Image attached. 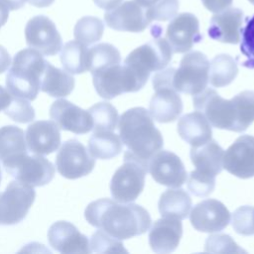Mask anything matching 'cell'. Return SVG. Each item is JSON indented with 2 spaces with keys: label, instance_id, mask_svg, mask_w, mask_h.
Returning a JSON list of instances; mask_svg holds the SVG:
<instances>
[{
  "label": "cell",
  "instance_id": "681fc988",
  "mask_svg": "<svg viewBox=\"0 0 254 254\" xmlns=\"http://www.w3.org/2000/svg\"><path fill=\"white\" fill-rule=\"evenodd\" d=\"M1 180H2V172H1V167H0V183H1Z\"/></svg>",
  "mask_w": 254,
  "mask_h": 254
},
{
  "label": "cell",
  "instance_id": "f907efd6",
  "mask_svg": "<svg viewBox=\"0 0 254 254\" xmlns=\"http://www.w3.org/2000/svg\"><path fill=\"white\" fill-rule=\"evenodd\" d=\"M248 1H249L251 4H253V5H254V0H248Z\"/></svg>",
  "mask_w": 254,
  "mask_h": 254
},
{
  "label": "cell",
  "instance_id": "c3c4849f",
  "mask_svg": "<svg viewBox=\"0 0 254 254\" xmlns=\"http://www.w3.org/2000/svg\"><path fill=\"white\" fill-rule=\"evenodd\" d=\"M137 4H139L141 7H143L144 9H148L151 6H153L154 4H156L159 0H134Z\"/></svg>",
  "mask_w": 254,
  "mask_h": 254
},
{
  "label": "cell",
  "instance_id": "cb8c5ba5",
  "mask_svg": "<svg viewBox=\"0 0 254 254\" xmlns=\"http://www.w3.org/2000/svg\"><path fill=\"white\" fill-rule=\"evenodd\" d=\"M223 155L224 150L212 139L202 145L191 147L190 160L195 167L194 172L215 179L223 169Z\"/></svg>",
  "mask_w": 254,
  "mask_h": 254
},
{
  "label": "cell",
  "instance_id": "74e56055",
  "mask_svg": "<svg viewBox=\"0 0 254 254\" xmlns=\"http://www.w3.org/2000/svg\"><path fill=\"white\" fill-rule=\"evenodd\" d=\"M232 226L238 234H254V207L249 205L238 207L232 214Z\"/></svg>",
  "mask_w": 254,
  "mask_h": 254
},
{
  "label": "cell",
  "instance_id": "7c38bea8",
  "mask_svg": "<svg viewBox=\"0 0 254 254\" xmlns=\"http://www.w3.org/2000/svg\"><path fill=\"white\" fill-rule=\"evenodd\" d=\"M27 45L44 56L57 55L63 47L62 37L55 23L44 15L30 19L25 27Z\"/></svg>",
  "mask_w": 254,
  "mask_h": 254
},
{
  "label": "cell",
  "instance_id": "277c9868",
  "mask_svg": "<svg viewBox=\"0 0 254 254\" xmlns=\"http://www.w3.org/2000/svg\"><path fill=\"white\" fill-rule=\"evenodd\" d=\"M46 63L42 54L32 48L19 51L6 75L8 91L17 97L36 99Z\"/></svg>",
  "mask_w": 254,
  "mask_h": 254
},
{
  "label": "cell",
  "instance_id": "9a60e30c",
  "mask_svg": "<svg viewBox=\"0 0 254 254\" xmlns=\"http://www.w3.org/2000/svg\"><path fill=\"white\" fill-rule=\"evenodd\" d=\"M50 117L60 129L74 134H86L93 128V121L88 110H84L64 98L52 103Z\"/></svg>",
  "mask_w": 254,
  "mask_h": 254
},
{
  "label": "cell",
  "instance_id": "836d02e7",
  "mask_svg": "<svg viewBox=\"0 0 254 254\" xmlns=\"http://www.w3.org/2000/svg\"><path fill=\"white\" fill-rule=\"evenodd\" d=\"M93 121V131H113L119 116L116 108L108 102H98L88 109Z\"/></svg>",
  "mask_w": 254,
  "mask_h": 254
},
{
  "label": "cell",
  "instance_id": "2e32d148",
  "mask_svg": "<svg viewBox=\"0 0 254 254\" xmlns=\"http://www.w3.org/2000/svg\"><path fill=\"white\" fill-rule=\"evenodd\" d=\"M223 168L240 178L254 177V136L241 135L223 155Z\"/></svg>",
  "mask_w": 254,
  "mask_h": 254
},
{
  "label": "cell",
  "instance_id": "ffe728a7",
  "mask_svg": "<svg viewBox=\"0 0 254 254\" xmlns=\"http://www.w3.org/2000/svg\"><path fill=\"white\" fill-rule=\"evenodd\" d=\"M28 150L33 154L49 155L61 145V132L53 120H38L31 123L25 133Z\"/></svg>",
  "mask_w": 254,
  "mask_h": 254
},
{
  "label": "cell",
  "instance_id": "3957f363",
  "mask_svg": "<svg viewBox=\"0 0 254 254\" xmlns=\"http://www.w3.org/2000/svg\"><path fill=\"white\" fill-rule=\"evenodd\" d=\"M119 137L127 147L126 153L149 163L151 157L160 151L164 140L144 107H133L125 111L118 120Z\"/></svg>",
  "mask_w": 254,
  "mask_h": 254
},
{
  "label": "cell",
  "instance_id": "52a82bcc",
  "mask_svg": "<svg viewBox=\"0 0 254 254\" xmlns=\"http://www.w3.org/2000/svg\"><path fill=\"white\" fill-rule=\"evenodd\" d=\"M209 62L198 51L187 53L181 60L179 68L173 74V87L178 92L195 95L206 88Z\"/></svg>",
  "mask_w": 254,
  "mask_h": 254
},
{
  "label": "cell",
  "instance_id": "30bf717a",
  "mask_svg": "<svg viewBox=\"0 0 254 254\" xmlns=\"http://www.w3.org/2000/svg\"><path fill=\"white\" fill-rule=\"evenodd\" d=\"M94 166L95 158L76 139L64 142L56 156L58 172L68 180H75L88 175L92 172Z\"/></svg>",
  "mask_w": 254,
  "mask_h": 254
},
{
  "label": "cell",
  "instance_id": "5b68a950",
  "mask_svg": "<svg viewBox=\"0 0 254 254\" xmlns=\"http://www.w3.org/2000/svg\"><path fill=\"white\" fill-rule=\"evenodd\" d=\"M172 49L166 39L155 38L133 50L125 59L126 65L143 87L151 72L164 69L172 60Z\"/></svg>",
  "mask_w": 254,
  "mask_h": 254
},
{
  "label": "cell",
  "instance_id": "e575fe53",
  "mask_svg": "<svg viewBox=\"0 0 254 254\" xmlns=\"http://www.w3.org/2000/svg\"><path fill=\"white\" fill-rule=\"evenodd\" d=\"M3 111L8 117L18 123H28L35 118V110L28 99L14 95H12L10 103Z\"/></svg>",
  "mask_w": 254,
  "mask_h": 254
},
{
  "label": "cell",
  "instance_id": "7bdbcfd3",
  "mask_svg": "<svg viewBox=\"0 0 254 254\" xmlns=\"http://www.w3.org/2000/svg\"><path fill=\"white\" fill-rule=\"evenodd\" d=\"M11 64V57L7 50L0 45V73L6 71Z\"/></svg>",
  "mask_w": 254,
  "mask_h": 254
},
{
  "label": "cell",
  "instance_id": "4dcf8cb0",
  "mask_svg": "<svg viewBox=\"0 0 254 254\" xmlns=\"http://www.w3.org/2000/svg\"><path fill=\"white\" fill-rule=\"evenodd\" d=\"M237 73V64L229 55H217L209 63L208 81L214 87L228 85L235 79Z\"/></svg>",
  "mask_w": 254,
  "mask_h": 254
},
{
  "label": "cell",
  "instance_id": "9c48e42d",
  "mask_svg": "<svg viewBox=\"0 0 254 254\" xmlns=\"http://www.w3.org/2000/svg\"><path fill=\"white\" fill-rule=\"evenodd\" d=\"M91 74L96 92L105 99H112L125 92H136L142 88L134 74L124 64L111 65Z\"/></svg>",
  "mask_w": 254,
  "mask_h": 254
},
{
  "label": "cell",
  "instance_id": "83f0119b",
  "mask_svg": "<svg viewBox=\"0 0 254 254\" xmlns=\"http://www.w3.org/2000/svg\"><path fill=\"white\" fill-rule=\"evenodd\" d=\"M158 207L163 217L183 220L190 214L191 198L185 190L170 188L161 194Z\"/></svg>",
  "mask_w": 254,
  "mask_h": 254
},
{
  "label": "cell",
  "instance_id": "7402d4cb",
  "mask_svg": "<svg viewBox=\"0 0 254 254\" xmlns=\"http://www.w3.org/2000/svg\"><path fill=\"white\" fill-rule=\"evenodd\" d=\"M149 113L153 119L160 123L173 122L179 118L183 111V102L179 92L169 85L154 88Z\"/></svg>",
  "mask_w": 254,
  "mask_h": 254
},
{
  "label": "cell",
  "instance_id": "e0dca14e",
  "mask_svg": "<svg viewBox=\"0 0 254 254\" xmlns=\"http://www.w3.org/2000/svg\"><path fill=\"white\" fill-rule=\"evenodd\" d=\"M191 225L200 232H218L230 222V212L219 200L208 198L195 204L190 213Z\"/></svg>",
  "mask_w": 254,
  "mask_h": 254
},
{
  "label": "cell",
  "instance_id": "ba28073f",
  "mask_svg": "<svg viewBox=\"0 0 254 254\" xmlns=\"http://www.w3.org/2000/svg\"><path fill=\"white\" fill-rule=\"evenodd\" d=\"M34 187L12 181L0 192V225H14L21 222L34 203Z\"/></svg>",
  "mask_w": 254,
  "mask_h": 254
},
{
  "label": "cell",
  "instance_id": "8992f818",
  "mask_svg": "<svg viewBox=\"0 0 254 254\" xmlns=\"http://www.w3.org/2000/svg\"><path fill=\"white\" fill-rule=\"evenodd\" d=\"M148 163L124 153V163L114 173L110 182L112 197L118 202H132L142 192Z\"/></svg>",
  "mask_w": 254,
  "mask_h": 254
},
{
  "label": "cell",
  "instance_id": "f35d334b",
  "mask_svg": "<svg viewBox=\"0 0 254 254\" xmlns=\"http://www.w3.org/2000/svg\"><path fill=\"white\" fill-rule=\"evenodd\" d=\"M179 11V0H159L146 9V15L151 23L154 20L168 21L176 17Z\"/></svg>",
  "mask_w": 254,
  "mask_h": 254
},
{
  "label": "cell",
  "instance_id": "1f68e13d",
  "mask_svg": "<svg viewBox=\"0 0 254 254\" xmlns=\"http://www.w3.org/2000/svg\"><path fill=\"white\" fill-rule=\"evenodd\" d=\"M120 63V53L111 44L101 43L88 49V70L91 73Z\"/></svg>",
  "mask_w": 254,
  "mask_h": 254
},
{
  "label": "cell",
  "instance_id": "60d3db41",
  "mask_svg": "<svg viewBox=\"0 0 254 254\" xmlns=\"http://www.w3.org/2000/svg\"><path fill=\"white\" fill-rule=\"evenodd\" d=\"M215 187V179L208 178L195 173L190 172L188 180L189 190L196 196H207L209 195Z\"/></svg>",
  "mask_w": 254,
  "mask_h": 254
},
{
  "label": "cell",
  "instance_id": "7dc6e473",
  "mask_svg": "<svg viewBox=\"0 0 254 254\" xmlns=\"http://www.w3.org/2000/svg\"><path fill=\"white\" fill-rule=\"evenodd\" d=\"M9 9L0 2V28L7 22L9 17Z\"/></svg>",
  "mask_w": 254,
  "mask_h": 254
},
{
  "label": "cell",
  "instance_id": "44dd1931",
  "mask_svg": "<svg viewBox=\"0 0 254 254\" xmlns=\"http://www.w3.org/2000/svg\"><path fill=\"white\" fill-rule=\"evenodd\" d=\"M243 12L238 8H226L216 12L210 20L208 36L218 42L238 44L241 38Z\"/></svg>",
  "mask_w": 254,
  "mask_h": 254
},
{
  "label": "cell",
  "instance_id": "8d00e7d4",
  "mask_svg": "<svg viewBox=\"0 0 254 254\" xmlns=\"http://www.w3.org/2000/svg\"><path fill=\"white\" fill-rule=\"evenodd\" d=\"M204 251L209 253H246L226 234H214L207 237Z\"/></svg>",
  "mask_w": 254,
  "mask_h": 254
},
{
  "label": "cell",
  "instance_id": "484cf974",
  "mask_svg": "<svg viewBox=\"0 0 254 254\" xmlns=\"http://www.w3.org/2000/svg\"><path fill=\"white\" fill-rule=\"evenodd\" d=\"M28 154L24 131L15 125L0 128V161L5 168L17 159Z\"/></svg>",
  "mask_w": 254,
  "mask_h": 254
},
{
  "label": "cell",
  "instance_id": "d6a6232c",
  "mask_svg": "<svg viewBox=\"0 0 254 254\" xmlns=\"http://www.w3.org/2000/svg\"><path fill=\"white\" fill-rule=\"evenodd\" d=\"M104 32L103 22L93 16H85L80 18L73 30V35L76 41L84 44L85 46L92 45L98 42Z\"/></svg>",
  "mask_w": 254,
  "mask_h": 254
},
{
  "label": "cell",
  "instance_id": "4316f807",
  "mask_svg": "<svg viewBox=\"0 0 254 254\" xmlns=\"http://www.w3.org/2000/svg\"><path fill=\"white\" fill-rule=\"evenodd\" d=\"M74 88V78L66 70L54 66L47 61L42 77L40 90L52 97H65Z\"/></svg>",
  "mask_w": 254,
  "mask_h": 254
},
{
  "label": "cell",
  "instance_id": "4fadbf2b",
  "mask_svg": "<svg viewBox=\"0 0 254 254\" xmlns=\"http://www.w3.org/2000/svg\"><path fill=\"white\" fill-rule=\"evenodd\" d=\"M148 171L158 184L169 188H181L188 179L181 159L167 150H160L151 157Z\"/></svg>",
  "mask_w": 254,
  "mask_h": 254
},
{
  "label": "cell",
  "instance_id": "ac0fdd59",
  "mask_svg": "<svg viewBox=\"0 0 254 254\" xmlns=\"http://www.w3.org/2000/svg\"><path fill=\"white\" fill-rule=\"evenodd\" d=\"M104 20L106 25L113 30L133 33L144 31L150 24L146 9L134 0L125 1L108 10L104 15Z\"/></svg>",
  "mask_w": 254,
  "mask_h": 254
},
{
  "label": "cell",
  "instance_id": "d4e9b609",
  "mask_svg": "<svg viewBox=\"0 0 254 254\" xmlns=\"http://www.w3.org/2000/svg\"><path fill=\"white\" fill-rule=\"evenodd\" d=\"M178 133L181 138L191 147L202 145L211 140V125L205 116L194 111L188 113L180 118L178 122Z\"/></svg>",
  "mask_w": 254,
  "mask_h": 254
},
{
  "label": "cell",
  "instance_id": "7a4b0ae2",
  "mask_svg": "<svg viewBox=\"0 0 254 254\" xmlns=\"http://www.w3.org/2000/svg\"><path fill=\"white\" fill-rule=\"evenodd\" d=\"M192 102L210 125L218 129L243 132L254 122L252 90H244L231 99H224L214 89L204 88L193 96Z\"/></svg>",
  "mask_w": 254,
  "mask_h": 254
},
{
  "label": "cell",
  "instance_id": "f546056e",
  "mask_svg": "<svg viewBox=\"0 0 254 254\" xmlns=\"http://www.w3.org/2000/svg\"><path fill=\"white\" fill-rule=\"evenodd\" d=\"M61 62L64 68L71 74H79L88 70L87 46L78 41H69L62 47Z\"/></svg>",
  "mask_w": 254,
  "mask_h": 254
},
{
  "label": "cell",
  "instance_id": "d6986e66",
  "mask_svg": "<svg viewBox=\"0 0 254 254\" xmlns=\"http://www.w3.org/2000/svg\"><path fill=\"white\" fill-rule=\"evenodd\" d=\"M48 241L53 249L60 253H89V241L71 222L60 220L48 230Z\"/></svg>",
  "mask_w": 254,
  "mask_h": 254
},
{
  "label": "cell",
  "instance_id": "5bb4252c",
  "mask_svg": "<svg viewBox=\"0 0 254 254\" xmlns=\"http://www.w3.org/2000/svg\"><path fill=\"white\" fill-rule=\"evenodd\" d=\"M166 40L173 53H187L202 40L197 18L191 13H182L173 18L166 31Z\"/></svg>",
  "mask_w": 254,
  "mask_h": 254
},
{
  "label": "cell",
  "instance_id": "8fae6325",
  "mask_svg": "<svg viewBox=\"0 0 254 254\" xmlns=\"http://www.w3.org/2000/svg\"><path fill=\"white\" fill-rule=\"evenodd\" d=\"M5 171L15 180L32 187H43L52 182L56 169L42 155L26 154L17 159Z\"/></svg>",
  "mask_w": 254,
  "mask_h": 254
},
{
  "label": "cell",
  "instance_id": "603a6c76",
  "mask_svg": "<svg viewBox=\"0 0 254 254\" xmlns=\"http://www.w3.org/2000/svg\"><path fill=\"white\" fill-rule=\"evenodd\" d=\"M182 234L183 226L180 219L163 217L151 227L149 243L156 253H171L178 247Z\"/></svg>",
  "mask_w": 254,
  "mask_h": 254
},
{
  "label": "cell",
  "instance_id": "bcb514c9",
  "mask_svg": "<svg viewBox=\"0 0 254 254\" xmlns=\"http://www.w3.org/2000/svg\"><path fill=\"white\" fill-rule=\"evenodd\" d=\"M2 4H4L9 10H17L22 8L27 0H0Z\"/></svg>",
  "mask_w": 254,
  "mask_h": 254
},
{
  "label": "cell",
  "instance_id": "ee69618b",
  "mask_svg": "<svg viewBox=\"0 0 254 254\" xmlns=\"http://www.w3.org/2000/svg\"><path fill=\"white\" fill-rule=\"evenodd\" d=\"M123 0H93L95 5L104 10H111L118 6Z\"/></svg>",
  "mask_w": 254,
  "mask_h": 254
},
{
  "label": "cell",
  "instance_id": "ab89813d",
  "mask_svg": "<svg viewBox=\"0 0 254 254\" xmlns=\"http://www.w3.org/2000/svg\"><path fill=\"white\" fill-rule=\"evenodd\" d=\"M240 51L247 58L242 64L245 67L254 68V16L248 19L245 27L241 30Z\"/></svg>",
  "mask_w": 254,
  "mask_h": 254
},
{
  "label": "cell",
  "instance_id": "b9f144b4",
  "mask_svg": "<svg viewBox=\"0 0 254 254\" xmlns=\"http://www.w3.org/2000/svg\"><path fill=\"white\" fill-rule=\"evenodd\" d=\"M233 0H201L203 6L210 12L216 13L228 8Z\"/></svg>",
  "mask_w": 254,
  "mask_h": 254
},
{
  "label": "cell",
  "instance_id": "f1b7e54d",
  "mask_svg": "<svg viewBox=\"0 0 254 254\" xmlns=\"http://www.w3.org/2000/svg\"><path fill=\"white\" fill-rule=\"evenodd\" d=\"M88 151L95 159H111L121 153L122 141L113 131H93L88 140Z\"/></svg>",
  "mask_w": 254,
  "mask_h": 254
},
{
  "label": "cell",
  "instance_id": "6da1fadb",
  "mask_svg": "<svg viewBox=\"0 0 254 254\" xmlns=\"http://www.w3.org/2000/svg\"><path fill=\"white\" fill-rule=\"evenodd\" d=\"M84 216L89 224L119 240L145 233L152 222L149 212L141 205L109 198L90 202L84 210Z\"/></svg>",
  "mask_w": 254,
  "mask_h": 254
},
{
  "label": "cell",
  "instance_id": "d590c367",
  "mask_svg": "<svg viewBox=\"0 0 254 254\" xmlns=\"http://www.w3.org/2000/svg\"><path fill=\"white\" fill-rule=\"evenodd\" d=\"M90 252L95 253H121L127 252L121 241L99 229L92 234L89 243Z\"/></svg>",
  "mask_w": 254,
  "mask_h": 254
},
{
  "label": "cell",
  "instance_id": "f6af8a7d",
  "mask_svg": "<svg viewBox=\"0 0 254 254\" xmlns=\"http://www.w3.org/2000/svg\"><path fill=\"white\" fill-rule=\"evenodd\" d=\"M11 98L12 94L8 91V89H5L3 86L0 85V111L4 110L8 106Z\"/></svg>",
  "mask_w": 254,
  "mask_h": 254
}]
</instances>
